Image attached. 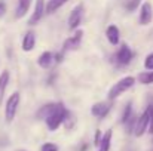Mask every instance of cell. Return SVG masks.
Masks as SVG:
<instances>
[{
	"instance_id": "obj_13",
	"label": "cell",
	"mask_w": 153,
	"mask_h": 151,
	"mask_svg": "<svg viewBox=\"0 0 153 151\" xmlns=\"http://www.w3.org/2000/svg\"><path fill=\"white\" fill-rule=\"evenodd\" d=\"M59 102H49V104H45L43 107H40V110L37 111V119H42V120H46L52 113L58 108Z\"/></svg>"
},
{
	"instance_id": "obj_20",
	"label": "cell",
	"mask_w": 153,
	"mask_h": 151,
	"mask_svg": "<svg viewBox=\"0 0 153 151\" xmlns=\"http://www.w3.org/2000/svg\"><path fill=\"white\" fill-rule=\"evenodd\" d=\"M134 116V111H132V104L131 102H128L126 105H125V110H123V114H122V119H120V122H122V124H125L131 117Z\"/></svg>"
},
{
	"instance_id": "obj_7",
	"label": "cell",
	"mask_w": 153,
	"mask_h": 151,
	"mask_svg": "<svg viewBox=\"0 0 153 151\" xmlns=\"http://www.w3.org/2000/svg\"><path fill=\"white\" fill-rule=\"evenodd\" d=\"M45 6H46V1L45 0H36L34 10H33V13H31V16L28 19V24L30 25H36L42 19V16L45 15Z\"/></svg>"
},
{
	"instance_id": "obj_14",
	"label": "cell",
	"mask_w": 153,
	"mask_h": 151,
	"mask_svg": "<svg viewBox=\"0 0 153 151\" xmlns=\"http://www.w3.org/2000/svg\"><path fill=\"white\" fill-rule=\"evenodd\" d=\"M31 1L33 0H18V6H16V10H15V16L18 19L25 16V13L28 12V9L31 6Z\"/></svg>"
},
{
	"instance_id": "obj_6",
	"label": "cell",
	"mask_w": 153,
	"mask_h": 151,
	"mask_svg": "<svg viewBox=\"0 0 153 151\" xmlns=\"http://www.w3.org/2000/svg\"><path fill=\"white\" fill-rule=\"evenodd\" d=\"M82 16H83V4L79 3L76 7H73V10L70 12V16H68V28L70 30H76L82 21Z\"/></svg>"
},
{
	"instance_id": "obj_24",
	"label": "cell",
	"mask_w": 153,
	"mask_h": 151,
	"mask_svg": "<svg viewBox=\"0 0 153 151\" xmlns=\"http://www.w3.org/2000/svg\"><path fill=\"white\" fill-rule=\"evenodd\" d=\"M101 139H102L101 130H98V129H97V132H95V135H94V145H95L97 148L100 147V144H101Z\"/></svg>"
},
{
	"instance_id": "obj_22",
	"label": "cell",
	"mask_w": 153,
	"mask_h": 151,
	"mask_svg": "<svg viewBox=\"0 0 153 151\" xmlns=\"http://www.w3.org/2000/svg\"><path fill=\"white\" fill-rule=\"evenodd\" d=\"M144 68L149 70V71H153V52L146 56V59H144Z\"/></svg>"
},
{
	"instance_id": "obj_2",
	"label": "cell",
	"mask_w": 153,
	"mask_h": 151,
	"mask_svg": "<svg viewBox=\"0 0 153 151\" xmlns=\"http://www.w3.org/2000/svg\"><path fill=\"white\" fill-rule=\"evenodd\" d=\"M68 110L59 102V105H58V108L52 113L51 116L45 120L46 122V126H48V129L49 130H56L61 124H64V122H65V119H67V116H68Z\"/></svg>"
},
{
	"instance_id": "obj_11",
	"label": "cell",
	"mask_w": 153,
	"mask_h": 151,
	"mask_svg": "<svg viewBox=\"0 0 153 151\" xmlns=\"http://www.w3.org/2000/svg\"><path fill=\"white\" fill-rule=\"evenodd\" d=\"M105 37H107L110 45H113V46L119 45V42H120V31H119V28L116 25H108L107 30H105Z\"/></svg>"
},
{
	"instance_id": "obj_8",
	"label": "cell",
	"mask_w": 153,
	"mask_h": 151,
	"mask_svg": "<svg viewBox=\"0 0 153 151\" xmlns=\"http://www.w3.org/2000/svg\"><path fill=\"white\" fill-rule=\"evenodd\" d=\"M152 18H153V9H152V4L149 1H144L140 7V24L141 25H147L152 22Z\"/></svg>"
},
{
	"instance_id": "obj_1",
	"label": "cell",
	"mask_w": 153,
	"mask_h": 151,
	"mask_svg": "<svg viewBox=\"0 0 153 151\" xmlns=\"http://www.w3.org/2000/svg\"><path fill=\"white\" fill-rule=\"evenodd\" d=\"M135 85V77H132V76H126V77H123V79H120L119 82H116L113 86H111V89L108 91V99L113 101L116 99L117 96H120L123 92H126V91H129L132 86Z\"/></svg>"
},
{
	"instance_id": "obj_15",
	"label": "cell",
	"mask_w": 153,
	"mask_h": 151,
	"mask_svg": "<svg viewBox=\"0 0 153 151\" xmlns=\"http://www.w3.org/2000/svg\"><path fill=\"white\" fill-rule=\"evenodd\" d=\"M65 3H67V0H48L46 1V6H45V13L46 15H51L53 12H56Z\"/></svg>"
},
{
	"instance_id": "obj_3",
	"label": "cell",
	"mask_w": 153,
	"mask_h": 151,
	"mask_svg": "<svg viewBox=\"0 0 153 151\" xmlns=\"http://www.w3.org/2000/svg\"><path fill=\"white\" fill-rule=\"evenodd\" d=\"M150 105L143 111V114L137 119V123H135V129H134V135L135 136H143L147 130H149V126H150Z\"/></svg>"
},
{
	"instance_id": "obj_28",
	"label": "cell",
	"mask_w": 153,
	"mask_h": 151,
	"mask_svg": "<svg viewBox=\"0 0 153 151\" xmlns=\"http://www.w3.org/2000/svg\"><path fill=\"white\" fill-rule=\"evenodd\" d=\"M86 148H88V145H83V147L80 148V151H86Z\"/></svg>"
},
{
	"instance_id": "obj_17",
	"label": "cell",
	"mask_w": 153,
	"mask_h": 151,
	"mask_svg": "<svg viewBox=\"0 0 153 151\" xmlns=\"http://www.w3.org/2000/svg\"><path fill=\"white\" fill-rule=\"evenodd\" d=\"M52 62H53V55H52L51 52H43L40 56H39V59H37V64L42 67V68H49L52 65Z\"/></svg>"
},
{
	"instance_id": "obj_12",
	"label": "cell",
	"mask_w": 153,
	"mask_h": 151,
	"mask_svg": "<svg viewBox=\"0 0 153 151\" xmlns=\"http://www.w3.org/2000/svg\"><path fill=\"white\" fill-rule=\"evenodd\" d=\"M34 46H36V34H34V31H27L25 33V36H24V39H22V45H21V48L24 52H31V50L34 49Z\"/></svg>"
},
{
	"instance_id": "obj_18",
	"label": "cell",
	"mask_w": 153,
	"mask_h": 151,
	"mask_svg": "<svg viewBox=\"0 0 153 151\" xmlns=\"http://www.w3.org/2000/svg\"><path fill=\"white\" fill-rule=\"evenodd\" d=\"M7 83H9V71L4 70V71L0 74V105H1V101L4 98V92H6Z\"/></svg>"
},
{
	"instance_id": "obj_26",
	"label": "cell",
	"mask_w": 153,
	"mask_h": 151,
	"mask_svg": "<svg viewBox=\"0 0 153 151\" xmlns=\"http://www.w3.org/2000/svg\"><path fill=\"white\" fill-rule=\"evenodd\" d=\"M4 13H6V4L3 1H0V18L4 16Z\"/></svg>"
},
{
	"instance_id": "obj_27",
	"label": "cell",
	"mask_w": 153,
	"mask_h": 151,
	"mask_svg": "<svg viewBox=\"0 0 153 151\" xmlns=\"http://www.w3.org/2000/svg\"><path fill=\"white\" fill-rule=\"evenodd\" d=\"M53 58H55V61H56V62H61V61H62V53H56Z\"/></svg>"
},
{
	"instance_id": "obj_21",
	"label": "cell",
	"mask_w": 153,
	"mask_h": 151,
	"mask_svg": "<svg viewBox=\"0 0 153 151\" xmlns=\"http://www.w3.org/2000/svg\"><path fill=\"white\" fill-rule=\"evenodd\" d=\"M140 1H141V0H126V3H125V9H126L128 12H132V10H135V9L138 7Z\"/></svg>"
},
{
	"instance_id": "obj_4",
	"label": "cell",
	"mask_w": 153,
	"mask_h": 151,
	"mask_svg": "<svg viewBox=\"0 0 153 151\" xmlns=\"http://www.w3.org/2000/svg\"><path fill=\"white\" fill-rule=\"evenodd\" d=\"M18 105H19V92H13L9 99L6 101V108H4V119L7 123H10L18 111Z\"/></svg>"
},
{
	"instance_id": "obj_5",
	"label": "cell",
	"mask_w": 153,
	"mask_h": 151,
	"mask_svg": "<svg viewBox=\"0 0 153 151\" xmlns=\"http://www.w3.org/2000/svg\"><path fill=\"white\" fill-rule=\"evenodd\" d=\"M132 58H134V52L131 50V48L126 43H122L120 45V49L116 52V56H114L116 64L119 67H125V65H128L132 61Z\"/></svg>"
},
{
	"instance_id": "obj_23",
	"label": "cell",
	"mask_w": 153,
	"mask_h": 151,
	"mask_svg": "<svg viewBox=\"0 0 153 151\" xmlns=\"http://www.w3.org/2000/svg\"><path fill=\"white\" fill-rule=\"evenodd\" d=\"M40 151H58V145H55L52 142H46V144L42 145Z\"/></svg>"
},
{
	"instance_id": "obj_10",
	"label": "cell",
	"mask_w": 153,
	"mask_h": 151,
	"mask_svg": "<svg viewBox=\"0 0 153 151\" xmlns=\"http://www.w3.org/2000/svg\"><path fill=\"white\" fill-rule=\"evenodd\" d=\"M110 111V104L108 102H97L91 107V114L97 119H104Z\"/></svg>"
},
{
	"instance_id": "obj_16",
	"label": "cell",
	"mask_w": 153,
	"mask_h": 151,
	"mask_svg": "<svg viewBox=\"0 0 153 151\" xmlns=\"http://www.w3.org/2000/svg\"><path fill=\"white\" fill-rule=\"evenodd\" d=\"M111 138H113V130H107L104 135H102L101 144L98 147V151H110V147H111Z\"/></svg>"
},
{
	"instance_id": "obj_19",
	"label": "cell",
	"mask_w": 153,
	"mask_h": 151,
	"mask_svg": "<svg viewBox=\"0 0 153 151\" xmlns=\"http://www.w3.org/2000/svg\"><path fill=\"white\" fill-rule=\"evenodd\" d=\"M137 80L141 83V85H153V71H144V73H140Z\"/></svg>"
},
{
	"instance_id": "obj_25",
	"label": "cell",
	"mask_w": 153,
	"mask_h": 151,
	"mask_svg": "<svg viewBox=\"0 0 153 151\" xmlns=\"http://www.w3.org/2000/svg\"><path fill=\"white\" fill-rule=\"evenodd\" d=\"M150 110H152V113H150V126H149V132L153 133V104L150 105Z\"/></svg>"
},
{
	"instance_id": "obj_9",
	"label": "cell",
	"mask_w": 153,
	"mask_h": 151,
	"mask_svg": "<svg viewBox=\"0 0 153 151\" xmlns=\"http://www.w3.org/2000/svg\"><path fill=\"white\" fill-rule=\"evenodd\" d=\"M82 36H83V31L82 30H77L74 33V36H71L70 39H67L64 42V50H76L80 48V43H82Z\"/></svg>"
}]
</instances>
